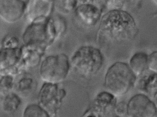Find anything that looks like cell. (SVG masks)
Returning <instances> with one entry per match:
<instances>
[{
	"instance_id": "9",
	"label": "cell",
	"mask_w": 157,
	"mask_h": 117,
	"mask_svg": "<svg viewBox=\"0 0 157 117\" xmlns=\"http://www.w3.org/2000/svg\"><path fill=\"white\" fill-rule=\"evenodd\" d=\"M95 1H79L74 11L76 19L84 26L91 27L101 20L103 9Z\"/></svg>"
},
{
	"instance_id": "5",
	"label": "cell",
	"mask_w": 157,
	"mask_h": 117,
	"mask_svg": "<svg viewBox=\"0 0 157 117\" xmlns=\"http://www.w3.org/2000/svg\"><path fill=\"white\" fill-rule=\"evenodd\" d=\"M71 67L70 60L67 55H51L41 62L39 75L44 83L59 84L67 78Z\"/></svg>"
},
{
	"instance_id": "22",
	"label": "cell",
	"mask_w": 157,
	"mask_h": 117,
	"mask_svg": "<svg viewBox=\"0 0 157 117\" xmlns=\"http://www.w3.org/2000/svg\"><path fill=\"white\" fill-rule=\"evenodd\" d=\"M148 69L150 72L157 74V51H154L148 55Z\"/></svg>"
},
{
	"instance_id": "2",
	"label": "cell",
	"mask_w": 157,
	"mask_h": 117,
	"mask_svg": "<svg viewBox=\"0 0 157 117\" xmlns=\"http://www.w3.org/2000/svg\"><path fill=\"white\" fill-rule=\"evenodd\" d=\"M67 30L66 21L59 16L35 21L30 24L22 36L24 45L33 46L45 53Z\"/></svg>"
},
{
	"instance_id": "21",
	"label": "cell",
	"mask_w": 157,
	"mask_h": 117,
	"mask_svg": "<svg viewBox=\"0 0 157 117\" xmlns=\"http://www.w3.org/2000/svg\"><path fill=\"white\" fill-rule=\"evenodd\" d=\"M20 42L19 38L14 35H7L2 41L1 48L14 49L19 48Z\"/></svg>"
},
{
	"instance_id": "13",
	"label": "cell",
	"mask_w": 157,
	"mask_h": 117,
	"mask_svg": "<svg viewBox=\"0 0 157 117\" xmlns=\"http://www.w3.org/2000/svg\"><path fill=\"white\" fill-rule=\"evenodd\" d=\"M21 62L25 71L39 66L43 61L45 52L29 46H21Z\"/></svg>"
},
{
	"instance_id": "17",
	"label": "cell",
	"mask_w": 157,
	"mask_h": 117,
	"mask_svg": "<svg viewBox=\"0 0 157 117\" xmlns=\"http://www.w3.org/2000/svg\"><path fill=\"white\" fill-rule=\"evenodd\" d=\"M22 101L17 93L11 92L2 97L1 108L3 112L8 114L14 113L21 104Z\"/></svg>"
},
{
	"instance_id": "3",
	"label": "cell",
	"mask_w": 157,
	"mask_h": 117,
	"mask_svg": "<svg viewBox=\"0 0 157 117\" xmlns=\"http://www.w3.org/2000/svg\"><path fill=\"white\" fill-rule=\"evenodd\" d=\"M70 60L71 66L74 72L85 78L96 75L102 67L104 61L100 49L88 45L77 49Z\"/></svg>"
},
{
	"instance_id": "14",
	"label": "cell",
	"mask_w": 157,
	"mask_h": 117,
	"mask_svg": "<svg viewBox=\"0 0 157 117\" xmlns=\"http://www.w3.org/2000/svg\"><path fill=\"white\" fill-rule=\"evenodd\" d=\"M136 86L140 93L152 98L157 93V74L150 72L143 75L136 81Z\"/></svg>"
},
{
	"instance_id": "15",
	"label": "cell",
	"mask_w": 157,
	"mask_h": 117,
	"mask_svg": "<svg viewBox=\"0 0 157 117\" xmlns=\"http://www.w3.org/2000/svg\"><path fill=\"white\" fill-rule=\"evenodd\" d=\"M148 55L142 52L136 53L130 58L128 65L136 77L142 76L148 69Z\"/></svg>"
},
{
	"instance_id": "8",
	"label": "cell",
	"mask_w": 157,
	"mask_h": 117,
	"mask_svg": "<svg viewBox=\"0 0 157 117\" xmlns=\"http://www.w3.org/2000/svg\"><path fill=\"white\" fill-rule=\"evenodd\" d=\"M25 72L21 62V47L14 49L1 48L0 75L17 76Z\"/></svg>"
},
{
	"instance_id": "23",
	"label": "cell",
	"mask_w": 157,
	"mask_h": 117,
	"mask_svg": "<svg viewBox=\"0 0 157 117\" xmlns=\"http://www.w3.org/2000/svg\"><path fill=\"white\" fill-rule=\"evenodd\" d=\"M126 112L127 103L121 101L117 104L114 110V113L118 117H122L124 115L126 116Z\"/></svg>"
},
{
	"instance_id": "6",
	"label": "cell",
	"mask_w": 157,
	"mask_h": 117,
	"mask_svg": "<svg viewBox=\"0 0 157 117\" xmlns=\"http://www.w3.org/2000/svg\"><path fill=\"white\" fill-rule=\"evenodd\" d=\"M67 91L59 84L44 83L38 96V105L51 117H55L61 108Z\"/></svg>"
},
{
	"instance_id": "26",
	"label": "cell",
	"mask_w": 157,
	"mask_h": 117,
	"mask_svg": "<svg viewBox=\"0 0 157 117\" xmlns=\"http://www.w3.org/2000/svg\"><path fill=\"white\" fill-rule=\"evenodd\" d=\"M152 99L153 100V102H154V104H155L157 110V93L154 95V97H152Z\"/></svg>"
},
{
	"instance_id": "12",
	"label": "cell",
	"mask_w": 157,
	"mask_h": 117,
	"mask_svg": "<svg viewBox=\"0 0 157 117\" xmlns=\"http://www.w3.org/2000/svg\"><path fill=\"white\" fill-rule=\"evenodd\" d=\"M117 103L116 97L105 90L97 94L90 107L98 112L102 117H105L114 113Z\"/></svg>"
},
{
	"instance_id": "24",
	"label": "cell",
	"mask_w": 157,
	"mask_h": 117,
	"mask_svg": "<svg viewBox=\"0 0 157 117\" xmlns=\"http://www.w3.org/2000/svg\"><path fill=\"white\" fill-rule=\"evenodd\" d=\"M106 6L110 9L112 10H121L120 8L123 6V1H106Z\"/></svg>"
},
{
	"instance_id": "11",
	"label": "cell",
	"mask_w": 157,
	"mask_h": 117,
	"mask_svg": "<svg viewBox=\"0 0 157 117\" xmlns=\"http://www.w3.org/2000/svg\"><path fill=\"white\" fill-rule=\"evenodd\" d=\"M55 7L54 1H28L25 17L29 24L38 20L47 19L51 15Z\"/></svg>"
},
{
	"instance_id": "16",
	"label": "cell",
	"mask_w": 157,
	"mask_h": 117,
	"mask_svg": "<svg viewBox=\"0 0 157 117\" xmlns=\"http://www.w3.org/2000/svg\"><path fill=\"white\" fill-rule=\"evenodd\" d=\"M15 79L14 89L18 92V95H29L32 92L36 85L35 80L33 76L26 73H22L17 76Z\"/></svg>"
},
{
	"instance_id": "10",
	"label": "cell",
	"mask_w": 157,
	"mask_h": 117,
	"mask_svg": "<svg viewBox=\"0 0 157 117\" xmlns=\"http://www.w3.org/2000/svg\"><path fill=\"white\" fill-rule=\"evenodd\" d=\"M28 1L0 0V17L7 23H14L25 15Z\"/></svg>"
},
{
	"instance_id": "20",
	"label": "cell",
	"mask_w": 157,
	"mask_h": 117,
	"mask_svg": "<svg viewBox=\"0 0 157 117\" xmlns=\"http://www.w3.org/2000/svg\"><path fill=\"white\" fill-rule=\"evenodd\" d=\"M54 2L58 11L64 13L74 11L78 5V1H56Z\"/></svg>"
},
{
	"instance_id": "18",
	"label": "cell",
	"mask_w": 157,
	"mask_h": 117,
	"mask_svg": "<svg viewBox=\"0 0 157 117\" xmlns=\"http://www.w3.org/2000/svg\"><path fill=\"white\" fill-rule=\"evenodd\" d=\"M15 77L10 75L1 76L0 79V94L1 97L5 96L14 89Z\"/></svg>"
},
{
	"instance_id": "25",
	"label": "cell",
	"mask_w": 157,
	"mask_h": 117,
	"mask_svg": "<svg viewBox=\"0 0 157 117\" xmlns=\"http://www.w3.org/2000/svg\"><path fill=\"white\" fill-rule=\"evenodd\" d=\"M82 117H102V116L96 111L90 107L84 113Z\"/></svg>"
},
{
	"instance_id": "19",
	"label": "cell",
	"mask_w": 157,
	"mask_h": 117,
	"mask_svg": "<svg viewBox=\"0 0 157 117\" xmlns=\"http://www.w3.org/2000/svg\"><path fill=\"white\" fill-rule=\"evenodd\" d=\"M23 117H51L47 112L38 104L27 106L24 112Z\"/></svg>"
},
{
	"instance_id": "1",
	"label": "cell",
	"mask_w": 157,
	"mask_h": 117,
	"mask_svg": "<svg viewBox=\"0 0 157 117\" xmlns=\"http://www.w3.org/2000/svg\"><path fill=\"white\" fill-rule=\"evenodd\" d=\"M97 39L100 42L122 43L133 40L138 29L135 20L122 10L108 11L100 20Z\"/></svg>"
},
{
	"instance_id": "4",
	"label": "cell",
	"mask_w": 157,
	"mask_h": 117,
	"mask_svg": "<svg viewBox=\"0 0 157 117\" xmlns=\"http://www.w3.org/2000/svg\"><path fill=\"white\" fill-rule=\"evenodd\" d=\"M137 77L129 65L117 62L108 68L105 76L104 86L106 91L115 97L126 94L136 84Z\"/></svg>"
},
{
	"instance_id": "7",
	"label": "cell",
	"mask_w": 157,
	"mask_h": 117,
	"mask_svg": "<svg viewBox=\"0 0 157 117\" xmlns=\"http://www.w3.org/2000/svg\"><path fill=\"white\" fill-rule=\"evenodd\" d=\"M127 117H157V110L151 98L143 93L132 96L127 102Z\"/></svg>"
}]
</instances>
